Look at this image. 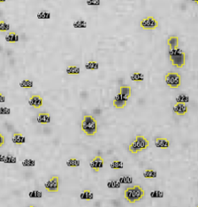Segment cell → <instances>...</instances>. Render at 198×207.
I'll return each instance as SVG.
<instances>
[{"label": "cell", "mask_w": 198, "mask_h": 207, "mask_svg": "<svg viewBox=\"0 0 198 207\" xmlns=\"http://www.w3.org/2000/svg\"><path fill=\"white\" fill-rule=\"evenodd\" d=\"M130 79L132 81H142L144 79V75L142 73L135 72L130 75Z\"/></svg>", "instance_id": "cell-20"}, {"label": "cell", "mask_w": 198, "mask_h": 207, "mask_svg": "<svg viewBox=\"0 0 198 207\" xmlns=\"http://www.w3.org/2000/svg\"><path fill=\"white\" fill-rule=\"evenodd\" d=\"M6 101V98L4 97V95L2 93H0V103H3V102H5Z\"/></svg>", "instance_id": "cell-39"}, {"label": "cell", "mask_w": 198, "mask_h": 207, "mask_svg": "<svg viewBox=\"0 0 198 207\" xmlns=\"http://www.w3.org/2000/svg\"><path fill=\"white\" fill-rule=\"evenodd\" d=\"M119 93L130 98L131 96V88L129 86H122L119 88Z\"/></svg>", "instance_id": "cell-17"}, {"label": "cell", "mask_w": 198, "mask_h": 207, "mask_svg": "<svg viewBox=\"0 0 198 207\" xmlns=\"http://www.w3.org/2000/svg\"><path fill=\"white\" fill-rule=\"evenodd\" d=\"M103 165H104V160L103 158H102L101 156H96L90 162V167L96 172H98L99 170L102 169L103 167Z\"/></svg>", "instance_id": "cell-9"}, {"label": "cell", "mask_w": 198, "mask_h": 207, "mask_svg": "<svg viewBox=\"0 0 198 207\" xmlns=\"http://www.w3.org/2000/svg\"><path fill=\"white\" fill-rule=\"evenodd\" d=\"M192 1H193V2H195V3H196V4L198 3V0H192Z\"/></svg>", "instance_id": "cell-41"}, {"label": "cell", "mask_w": 198, "mask_h": 207, "mask_svg": "<svg viewBox=\"0 0 198 207\" xmlns=\"http://www.w3.org/2000/svg\"><path fill=\"white\" fill-rule=\"evenodd\" d=\"M190 102V97L187 95L181 94L176 97V102H181V103H187Z\"/></svg>", "instance_id": "cell-24"}, {"label": "cell", "mask_w": 198, "mask_h": 207, "mask_svg": "<svg viewBox=\"0 0 198 207\" xmlns=\"http://www.w3.org/2000/svg\"><path fill=\"white\" fill-rule=\"evenodd\" d=\"M37 18L40 20H48L51 18V14L48 11H41L37 14Z\"/></svg>", "instance_id": "cell-28"}, {"label": "cell", "mask_w": 198, "mask_h": 207, "mask_svg": "<svg viewBox=\"0 0 198 207\" xmlns=\"http://www.w3.org/2000/svg\"><path fill=\"white\" fill-rule=\"evenodd\" d=\"M169 58L172 64L177 68H181L185 64V53L181 49L174 48L170 49L169 52Z\"/></svg>", "instance_id": "cell-3"}, {"label": "cell", "mask_w": 198, "mask_h": 207, "mask_svg": "<svg viewBox=\"0 0 198 207\" xmlns=\"http://www.w3.org/2000/svg\"><path fill=\"white\" fill-rule=\"evenodd\" d=\"M150 196L152 197V198H163V192L160 191V190H154V191L151 192Z\"/></svg>", "instance_id": "cell-34"}, {"label": "cell", "mask_w": 198, "mask_h": 207, "mask_svg": "<svg viewBox=\"0 0 198 207\" xmlns=\"http://www.w3.org/2000/svg\"><path fill=\"white\" fill-rule=\"evenodd\" d=\"M5 40L8 42H10V43H14V42H17L19 41V36H18L15 32L14 31H11L9 34L6 35L5 36Z\"/></svg>", "instance_id": "cell-16"}, {"label": "cell", "mask_w": 198, "mask_h": 207, "mask_svg": "<svg viewBox=\"0 0 198 207\" xmlns=\"http://www.w3.org/2000/svg\"><path fill=\"white\" fill-rule=\"evenodd\" d=\"M187 106L185 103H181V102H176L174 106V112L178 115H184L187 113Z\"/></svg>", "instance_id": "cell-11"}, {"label": "cell", "mask_w": 198, "mask_h": 207, "mask_svg": "<svg viewBox=\"0 0 198 207\" xmlns=\"http://www.w3.org/2000/svg\"><path fill=\"white\" fill-rule=\"evenodd\" d=\"M165 81L170 88H178L181 84V77L178 73L169 72L165 75Z\"/></svg>", "instance_id": "cell-5"}, {"label": "cell", "mask_w": 198, "mask_h": 207, "mask_svg": "<svg viewBox=\"0 0 198 207\" xmlns=\"http://www.w3.org/2000/svg\"><path fill=\"white\" fill-rule=\"evenodd\" d=\"M21 164L23 167H35L36 166V162L32 159H25L22 161Z\"/></svg>", "instance_id": "cell-29"}, {"label": "cell", "mask_w": 198, "mask_h": 207, "mask_svg": "<svg viewBox=\"0 0 198 207\" xmlns=\"http://www.w3.org/2000/svg\"><path fill=\"white\" fill-rule=\"evenodd\" d=\"M4 159H5V155H0V162H4Z\"/></svg>", "instance_id": "cell-40"}, {"label": "cell", "mask_w": 198, "mask_h": 207, "mask_svg": "<svg viewBox=\"0 0 198 207\" xmlns=\"http://www.w3.org/2000/svg\"><path fill=\"white\" fill-rule=\"evenodd\" d=\"M118 181L120 183H132L133 178L130 176H123L118 178Z\"/></svg>", "instance_id": "cell-30"}, {"label": "cell", "mask_w": 198, "mask_h": 207, "mask_svg": "<svg viewBox=\"0 0 198 207\" xmlns=\"http://www.w3.org/2000/svg\"><path fill=\"white\" fill-rule=\"evenodd\" d=\"M12 141L15 145H22L25 142V137L21 133H15L12 136Z\"/></svg>", "instance_id": "cell-13"}, {"label": "cell", "mask_w": 198, "mask_h": 207, "mask_svg": "<svg viewBox=\"0 0 198 207\" xmlns=\"http://www.w3.org/2000/svg\"><path fill=\"white\" fill-rule=\"evenodd\" d=\"M10 29V24H7V23L4 21H0V31H1V32H5V31H9Z\"/></svg>", "instance_id": "cell-32"}, {"label": "cell", "mask_w": 198, "mask_h": 207, "mask_svg": "<svg viewBox=\"0 0 198 207\" xmlns=\"http://www.w3.org/2000/svg\"><path fill=\"white\" fill-rule=\"evenodd\" d=\"M125 198L130 203H135L136 201H139L145 195V191L140 185L127 188L124 193Z\"/></svg>", "instance_id": "cell-1"}, {"label": "cell", "mask_w": 198, "mask_h": 207, "mask_svg": "<svg viewBox=\"0 0 198 207\" xmlns=\"http://www.w3.org/2000/svg\"><path fill=\"white\" fill-rule=\"evenodd\" d=\"M155 145L157 148H168L169 147V141L165 138H157L155 140Z\"/></svg>", "instance_id": "cell-14"}, {"label": "cell", "mask_w": 198, "mask_h": 207, "mask_svg": "<svg viewBox=\"0 0 198 207\" xmlns=\"http://www.w3.org/2000/svg\"><path fill=\"white\" fill-rule=\"evenodd\" d=\"M29 105L34 107H41L43 105V99L41 96L32 95L29 99Z\"/></svg>", "instance_id": "cell-10"}, {"label": "cell", "mask_w": 198, "mask_h": 207, "mask_svg": "<svg viewBox=\"0 0 198 207\" xmlns=\"http://www.w3.org/2000/svg\"><path fill=\"white\" fill-rule=\"evenodd\" d=\"M143 175L146 178H155L157 177V172L153 169H146L143 173Z\"/></svg>", "instance_id": "cell-22"}, {"label": "cell", "mask_w": 198, "mask_h": 207, "mask_svg": "<svg viewBox=\"0 0 198 207\" xmlns=\"http://www.w3.org/2000/svg\"><path fill=\"white\" fill-rule=\"evenodd\" d=\"M112 169H122L124 167V163L121 161H114L110 164Z\"/></svg>", "instance_id": "cell-27"}, {"label": "cell", "mask_w": 198, "mask_h": 207, "mask_svg": "<svg viewBox=\"0 0 198 207\" xmlns=\"http://www.w3.org/2000/svg\"><path fill=\"white\" fill-rule=\"evenodd\" d=\"M81 129L87 135H94L97 131V120L92 116L85 115L81 122Z\"/></svg>", "instance_id": "cell-2"}, {"label": "cell", "mask_w": 198, "mask_h": 207, "mask_svg": "<svg viewBox=\"0 0 198 207\" xmlns=\"http://www.w3.org/2000/svg\"><path fill=\"white\" fill-rule=\"evenodd\" d=\"M120 185H121V183H119L118 179L110 180L107 183V186L108 188H110V189H118V188H120Z\"/></svg>", "instance_id": "cell-23"}, {"label": "cell", "mask_w": 198, "mask_h": 207, "mask_svg": "<svg viewBox=\"0 0 198 207\" xmlns=\"http://www.w3.org/2000/svg\"><path fill=\"white\" fill-rule=\"evenodd\" d=\"M5 1H6V0H0V3H4Z\"/></svg>", "instance_id": "cell-42"}, {"label": "cell", "mask_w": 198, "mask_h": 207, "mask_svg": "<svg viewBox=\"0 0 198 207\" xmlns=\"http://www.w3.org/2000/svg\"><path fill=\"white\" fill-rule=\"evenodd\" d=\"M11 113L10 108L5 107H0V115H10Z\"/></svg>", "instance_id": "cell-37"}, {"label": "cell", "mask_w": 198, "mask_h": 207, "mask_svg": "<svg viewBox=\"0 0 198 207\" xmlns=\"http://www.w3.org/2000/svg\"><path fill=\"white\" fill-rule=\"evenodd\" d=\"M86 69H89V70H97L99 68V64L98 63L95 62V61H90L86 63Z\"/></svg>", "instance_id": "cell-21"}, {"label": "cell", "mask_w": 198, "mask_h": 207, "mask_svg": "<svg viewBox=\"0 0 198 207\" xmlns=\"http://www.w3.org/2000/svg\"><path fill=\"white\" fill-rule=\"evenodd\" d=\"M148 145H149V141L142 135H138L136 137V140L130 145L129 150L133 154H136L144 149L147 148Z\"/></svg>", "instance_id": "cell-4"}, {"label": "cell", "mask_w": 198, "mask_h": 207, "mask_svg": "<svg viewBox=\"0 0 198 207\" xmlns=\"http://www.w3.org/2000/svg\"><path fill=\"white\" fill-rule=\"evenodd\" d=\"M29 197L33 199V198H42V194L41 191H38V190H33V191H31L29 192Z\"/></svg>", "instance_id": "cell-33"}, {"label": "cell", "mask_w": 198, "mask_h": 207, "mask_svg": "<svg viewBox=\"0 0 198 207\" xmlns=\"http://www.w3.org/2000/svg\"><path fill=\"white\" fill-rule=\"evenodd\" d=\"M140 25L144 30H155L158 26V22L153 16H148L141 21Z\"/></svg>", "instance_id": "cell-6"}, {"label": "cell", "mask_w": 198, "mask_h": 207, "mask_svg": "<svg viewBox=\"0 0 198 207\" xmlns=\"http://www.w3.org/2000/svg\"><path fill=\"white\" fill-rule=\"evenodd\" d=\"M66 165L68 167H79L80 165V162L78 159L71 158L69 161H67Z\"/></svg>", "instance_id": "cell-25"}, {"label": "cell", "mask_w": 198, "mask_h": 207, "mask_svg": "<svg viewBox=\"0 0 198 207\" xmlns=\"http://www.w3.org/2000/svg\"><path fill=\"white\" fill-rule=\"evenodd\" d=\"M16 162H17L16 157L12 156V155H7V156H5L4 163H16Z\"/></svg>", "instance_id": "cell-35"}, {"label": "cell", "mask_w": 198, "mask_h": 207, "mask_svg": "<svg viewBox=\"0 0 198 207\" xmlns=\"http://www.w3.org/2000/svg\"><path fill=\"white\" fill-rule=\"evenodd\" d=\"M33 82L30 80V79H24V80H22L21 83H20V86L21 88H31V87H33Z\"/></svg>", "instance_id": "cell-26"}, {"label": "cell", "mask_w": 198, "mask_h": 207, "mask_svg": "<svg viewBox=\"0 0 198 207\" xmlns=\"http://www.w3.org/2000/svg\"><path fill=\"white\" fill-rule=\"evenodd\" d=\"M168 45L169 46L170 49L177 48L179 47V37L176 36H172L168 39Z\"/></svg>", "instance_id": "cell-15"}, {"label": "cell", "mask_w": 198, "mask_h": 207, "mask_svg": "<svg viewBox=\"0 0 198 207\" xmlns=\"http://www.w3.org/2000/svg\"><path fill=\"white\" fill-rule=\"evenodd\" d=\"M37 121L41 124H49L51 122V116L49 113H40L37 117Z\"/></svg>", "instance_id": "cell-12"}, {"label": "cell", "mask_w": 198, "mask_h": 207, "mask_svg": "<svg viewBox=\"0 0 198 207\" xmlns=\"http://www.w3.org/2000/svg\"><path fill=\"white\" fill-rule=\"evenodd\" d=\"M80 199L81 200H91L93 199V194L89 190H85L82 192V193L80 194Z\"/></svg>", "instance_id": "cell-18"}, {"label": "cell", "mask_w": 198, "mask_h": 207, "mask_svg": "<svg viewBox=\"0 0 198 207\" xmlns=\"http://www.w3.org/2000/svg\"><path fill=\"white\" fill-rule=\"evenodd\" d=\"M66 72L68 75H79L80 72V69L77 66L70 65L66 69Z\"/></svg>", "instance_id": "cell-19"}, {"label": "cell", "mask_w": 198, "mask_h": 207, "mask_svg": "<svg viewBox=\"0 0 198 207\" xmlns=\"http://www.w3.org/2000/svg\"><path fill=\"white\" fill-rule=\"evenodd\" d=\"M87 4L89 6H99L101 4V0H87Z\"/></svg>", "instance_id": "cell-36"}, {"label": "cell", "mask_w": 198, "mask_h": 207, "mask_svg": "<svg viewBox=\"0 0 198 207\" xmlns=\"http://www.w3.org/2000/svg\"><path fill=\"white\" fill-rule=\"evenodd\" d=\"M74 28H87V23L85 21H76L74 22Z\"/></svg>", "instance_id": "cell-31"}, {"label": "cell", "mask_w": 198, "mask_h": 207, "mask_svg": "<svg viewBox=\"0 0 198 207\" xmlns=\"http://www.w3.org/2000/svg\"><path fill=\"white\" fill-rule=\"evenodd\" d=\"M59 177L53 176L50 179L45 183V188L46 190L49 192H58L59 191Z\"/></svg>", "instance_id": "cell-7"}, {"label": "cell", "mask_w": 198, "mask_h": 207, "mask_svg": "<svg viewBox=\"0 0 198 207\" xmlns=\"http://www.w3.org/2000/svg\"><path fill=\"white\" fill-rule=\"evenodd\" d=\"M4 137L3 136V135L0 133V147L2 146V145H4Z\"/></svg>", "instance_id": "cell-38"}, {"label": "cell", "mask_w": 198, "mask_h": 207, "mask_svg": "<svg viewBox=\"0 0 198 207\" xmlns=\"http://www.w3.org/2000/svg\"><path fill=\"white\" fill-rule=\"evenodd\" d=\"M129 97H125L122 94L118 93L115 98L114 99V102H113V104L116 108H123V107H125L126 105V102L128 101Z\"/></svg>", "instance_id": "cell-8"}]
</instances>
